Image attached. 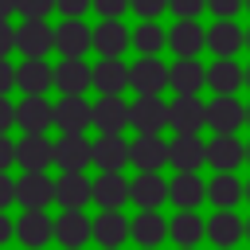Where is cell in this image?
I'll list each match as a JSON object with an SVG mask.
<instances>
[{"instance_id": "cell-1", "label": "cell", "mask_w": 250, "mask_h": 250, "mask_svg": "<svg viewBox=\"0 0 250 250\" xmlns=\"http://www.w3.org/2000/svg\"><path fill=\"white\" fill-rule=\"evenodd\" d=\"M168 125L176 133H199L207 125V105L195 94H176V102L168 105Z\"/></svg>"}, {"instance_id": "cell-2", "label": "cell", "mask_w": 250, "mask_h": 250, "mask_svg": "<svg viewBox=\"0 0 250 250\" xmlns=\"http://www.w3.org/2000/svg\"><path fill=\"white\" fill-rule=\"evenodd\" d=\"M16 125L23 133H47L55 125V105L43 98V94H27L20 105H16Z\"/></svg>"}, {"instance_id": "cell-3", "label": "cell", "mask_w": 250, "mask_h": 250, "mask_svg": "<svg viewBox=\"0 0 250 250\" xmlns=\"http://www.w3.org/2000/svg\"><path fill=\"white\" fill-rule=\"evenodd\" d=\"M55 164L62 172H82L86 164H94V145L82 133H62L55 145Z\"/></svg>"}, {"instance_id": "cell-4", "label": "cell", "mask_w": 250, "mask_h": 250, "mask_svg": "<svg viewBox=\"0 0 250 250\" xmlns=\"http://www.w3.org/2000/svg\"><path fill=\"white\" fill-rule=\"evenodd\" d=\"M16 199L27 211H43L51 199H59V184H51L47 172H23V180L16 184Z\"/></svg>"}, {"instance_id": "cell-5", "label": "cell", "mask_w": 250, "mask_h": 250, "mask_svg": "<svg viewBox=\"0 0 250 250\" xmlns=\"http://www.w3.org/2000/svg\"><path fill=\"white\" fill-rule=\"evenodd\" d=\"M129 86H133L137 94H160L164 86H172V78H168L164 62H156L152 55H141V59L129 66Z\"/></svg>"}, {"instance_id": "cell-6", "label": "cell", "mask_w": 250, "mask_h": 250, "mask_svg": "<svg viewBox=\"0 0 250 250\" xmlns=\"http://www.w3.org/2000/svg\"><path fill=\"white\" fill-rule=\"evenodd\" d=\"M16 160L23 164V172H47V164H55V145L43 133H27L16 145Z\"/></svg>"}, {"instance_id": "cell-7", "label": "cell", "mask_w": 250, "mask_h": 250, "mask_svg": "<svg viewBox=\"0 0 250 250\" xmlns=\"http://www.w3.org/2000/svg\"><path fill=\"white\" fill-rule=\"evenodd\" d=\"M207 160V145L195 133H176V141L168 145V164H176V172H195Z\"/></svg>"}, {"instance_id": "cell-8", "label": "cell", "mask_w": 250, "mask_h": 250, "mask_svg": "<svg viewBox=\"0 0 250 250\" xmlns=\"http://www.w3.org/2000/svg\"><path fill=\"white\" fill-rule=\"evenodd\" d=\"M16 47H20L27 59H43V55L55 47V31H51L43 20H23V27H16Z\"/></svg>"}, {"instance_id": "cell-9", "label": "cell", "mask_w": 250, "mask_h": 250, "mask_svg": "<svg viewBox=\"0 0 250 250\" xmlns=\"http://www.w3.org/2000/svg\"><path fill=\"white\" fill-rule=\"evenodd\" d=\"M90 121H94V109L86 105V98L82 94H62V102L55 105V125L62 133H82Z\"/></svg>"}, {"instance_id": "cell-10", "label": "cell", "mask_w": 250, "mask_h": 250, "mask_svg": "<svg viewBox=\"0 0 250 250\" xmlns=\"http://www.w3.org/2000/svg\"><path fill=\"white\" fill-rule=\"evenodd\" d=\"M246 121V109L234 102V94H215V102H207V125L215 133H234Z\"/></svg>"}, {"instance_id": "cell-11", "label": "cell", "mask_w": 250, "mask_h": 250, "mask_svg": "<svg viewBox=\"0 0 250 250\" xmlns=\"http://www.w3.org/2000/svg\"><path fill=\"white\" fill-rule=\"evenodd\" d=\"M129 148H133V145H125L121 133H102V137L94 141V164H98L102 172H121L125 160H133Z\"/></svg>"}, {"instance_id": "cell-12", "label": "cell", "mask_w": 250, "mask_h": 250, "mask_svg": "<svg viewBox=\"0 0 250 250\" xmlns=\"http://www.w3.org/2000/svg\"><path fill=\"white\" fill-rule=\"evenodd\" d=\"M125 121H133V105H125L117 94H102L94 105V125L102 133H121Z\"/></svg>"}, {"instance_id": "cell-13", "label": "cell", "mask_w": 250, "mask_h": 250, "mask_svg": "<svg viewBox=\"0 0 250 250\" xmlns=\"http://www.w3.org/2000/svg\"><path fill=\"white\" fill-rule=\"evenodd\" d=\"M207 160L215 164V172H234L246 160V145H238L234 133H215V141L207 145Z\"/></svg>"}, {"instance_id": "cell-14", "label": "cell", "mask_w": 250, "mask_h": 250, "mask_svg": "<svg viewBox=\"0 0 250 250\" xmlns=\"http://www.w3.org/2000/svg\"><path fill=\"white\" fill-rule=\"evenodd\" d=\"M55 47L62 51V59H82L86 47H94V31L78 20H66L62 27H55Z\"/></svg>"}, {"instance_id": "cell-15", "label": "cell", "mask_w": 250, "mask_h": 250, "mask_svg": "<svg viewBox=\"0 0 250 250\" xmlns=\"http://www.w3.org/2000/svg\"><path fill=\"white\" fill-rule=\"evenodd\" d=\"M129 164H137L141 172H160V164L168 160V145L156 137V133H141L137 141H133V148H129Z\"/></svg>"}, {"instance_id": "cell-16", "label": "cell", "mask_w": 250, "mask_h": 250, "mask_svg": "<svg viewBox=\"0 0 250 250\" xmlns=\"http://www.w3.org/2000/svg\"><path fill=\"white\" fill-rule=\"evenodd\" d=\"M129 125H137L141 133H156L160 125H168V105L160 102V94H141L133 102V121Z\"/></svg>"}, {"instance_id": "cell-17", "label": "cell", "mask_w": 250, "mask_h": 250, "mask_svg": "<svg viewBox=\"0 0 250 250\" xmlns=\"http://www.w3.org/2000/svg\"><path fill=\"white\" fill-rule=\"evenodd\" d=\"M125 199H133V184H125V176L102 172V176L94 180V203H102L105 211H117Z\"/></svg>"}, {"instance_id": "cell-18", "label": "cell", "mask_w": 250, "mask_h": 250, "mask_svg": "<svg viewBox=\"0 0 250 250\" xmlns=\"http://www.w3.org/2000/svg\"><path fill=\"white\" fill-rule=\"evenodd\" d=\"M168 188H172V191H168V199H172L180 211H191L195 203H203V199H207V184H203L195 172H180Z\"/></svg>"}, {"instance_id": "cell-19", "label": "cell", "mask_w": 250, "mask_h": 250, "mask_svg": "<svg viewBox=\"0 0 250 250\" xmlns=\"http://www.w3.org/2000/svg\"><path fill=\"white\" fill-rule=\"evenodd\" d=\"M51 234H55V223H51L43 211H23V219L16 223V238H20L27 250H39Z\"/></svg>"}, {"instance_id": "cell-20", "label": "cell", "mask_w": 250, "mask_h": 250, "mask_svg": "<svg viewBox=\"0 0 250 250\" xmlns=\"http://www.w3.org/2000/svg\"><path fill=\"white\" fill-rule=\"evenodd\" d=\"M168 43H172V51H176L180 59H195V51L207 43V31H203L195 20H180V23L168 31Z\"/></svg>"}, {"instance_id": "cell-21", "label": "cell", "mask_w": 250, "mask_h": 250, "mask_svg": "<svg viewBox=\"0 0 250 250\" xmlns=\"http://www.w3.org/2000/svg\"><path fill=\"white\" fill-rule=\"evenodd\" d=\"M168 184L156 176V172H141L137 180H133V203L141 207V211H152V207H160L164 199H168Z\"/></svg>"}, {"instance_id": "cell-22", "label": "cell", "mask_w": 250, "mask_h": 250, "mask_svg": "<svg viewBox=\"0 0 250 250\" xmlns=\"http://www.w3.org/2000/svg\"><path fill=\"white\" fill-rule=\"evenodd\" d=\"M207 234H211V242H215L219 250H230V246L246 234V223H242L234 211H215V219L207 223Z\"/></svg>"}, {"instance_id": "cell-23", "label": "cell", "mask_w": 250, "mask_h": 250, "mask_svg": "<svg viewBox=\"0 0 250 250\" xmlns=\"http://www.w3.org/2000/svg\"><path fill=\"white\" fill-rule=\"evenodd\" d=\"M90 82H94V70H90L82 59H66V62L55 66V86H59L62 94H82Z\"/></svg>"}, {"instance_id": "cell-24", "label": "cell", "mask_w": 250, "mask_h": 250, "mask_svg": "<svg viewBox=\"0 0 250 250\" xmlns=\"http://www.w3.org/2000/svg\"><path fill=\"white\" fill-rule=\"evenodd\" d=\"M94 199V184L82 176V172H62V180H59V203L66 207V211H78L82 203H90Z\"/></svg>"}, {"instance_id": "cell-25", "label": "cell", "mask_w": 250, "mask_h": 250, "mask_svg": "<svg viewBox=\"0 0 250 250\" xmlns=\"http://www.w3.org/2000/svg\"><path fill=\"white\" fill-rule=\"evenodd\" d=\"M55 234H59V242H62L66 250H78V246L94 234V223H90L82 211H66V215L55 223Z\"/></svg>"}, {"instance_id": "cell-26", "label": "cell", "mask_w": 250, "mask_h": 250, "mask_svg": "<svg viewBox=\"0 0 250 250\" xmlns=\"http://www.w3.org/2000/svg\"><path fill=\"white\" fill-rule=\"evenodd\" d=\"M51 82H55V70H51L43 59H27V62H20V70H16V86H20L23 94H43Z\"/></svg>"}, {"instance_id": "cell-27", "label": "cell", "mask_w": 250, "mask_h": 250, "mask_svg": "<svg viewBox=\"0 0 250 250\" xmlns=\"http://www.w3.org/2000/svg\"><path fill=\"white\" fill-rule=\"evenodd\" d=\"M125 47H129V31H125L117 20H105L102 27H94V51H98V55L117 59Z\"/></svg>"}, {"instance_id": "cell-28", "label": "cell", "mask_w": 250, "mask_h": 250, "mask_svg": "<svg viewBox=\"0 0 250 250\" xmlns=\"http://www.w3.org/2000/svg\"><path fill=\"white\" fill-rule=\"evenodd\" d=\"M242 43H246V31H238L230 20H219V23L207 31V47H211L219 59H230V55H234Z\"/></svg>"}, {"instance_id": "cell-29", "label": "cell", "mask_w": 250, "mask_h": 250, "mask_svg": "<svg viewBox=\"0 0 250 250\" xmlns=\"http://www.w3.org/2000/svg\"><path fill=\"white\" fill-rule=\"evenodd\" d=\"M168 78H172V90L176 94H199V86L207 82V70L195 59H180V62H172Z\"/></svg>"}, {"instance_id": "cell-30", "label": "cell", "mask_w": 250, "mask_h": 250, "mask_svg": "<svg viewBox=\"0 0 250 250\" xmlns=\"http://www.w3.org/2000/svg\"><path fill=\"white\" fill-rule=\"evenodd\" d=\"M207 82H211L215 94H234L246 82V70H238V62H230V59H215L211 70H207Z\"/></svg>"}, {"instance_id": "cell-31", "label": "cell", "mask_w": 250, "mask_h": 250, "mask_svg": "<svg viewBox=\"0 0 250 250\" xmlns=\"http://www.w3.org/2000/svg\"><path fill=\"white\" fill-rule=\"evenodd\" d=\"M125 234H133V227L125 223V215L105 211V215H98V219H94V238H98L102 246H121V242H125Z\"/></svg>"}, {"instance_id": "cell-32", "label": "cell", "mask_w": 250, "mask_h": 250, "mask_svg": "<svg viewBox=\"0 0 250 250\" xmlns=\"http://www.w3.org/2000/svg\"><path fill=\"white\" fill-rule=\"evenodd\" d=\"M125 82H129L125 62L105 59V62H98V66H94V86H98L102 94H121V90H125Z\"/></svg>"}, {"instance_id": "cell-33", "label": "cell", "mask_w": 250, "mask_h": 250, "mask_svg": "<svg viewBox=\"0 0 250 250\" xmlns=\"http://www.w3.org/2000/svg\"><path fill=\"white\" fill-rule=\"evenodd\" d=\"M207 195L215 199V207H219V211H230V207H234L246 191H242V184H238L230 172H219V176L207 184Z\"/></svg>"}, {"instance_id": "cell-34", "label": "cell", "mask_w": 250, "mask_h": 250, "mask_svg": "<svg viewBox=\"0 0 250 250\" xmlns=\"http://www.w3.org/2000/svg\"><path fill=\"white\" fill-rule=\"evenodd\" d=\"M164 234H168V227H164V219H160L156 211H141V215L133 219V238H137L141 246H160Z\"/></svg>"}, {"instance_id": "cell-35", "label": "cell", "mask_w": 250, "mask_h": 250, "mask_svg": "<svg viewBox=\"0 0 250 250\" xmlns=\"http://www.w3.org/2000/svg\"><path fill=\"white\" fill-rule=\"evenodd\" d=\"M168 234L180 242V246H195L203 234H207V227H203V219H195L191 211H180L176 219H172V227H168Z\"/></svg>"}, {"instance_id": "cell-36", "label": "cell", "mask_w": 250, "mask_h": 250, "mask_svg": "<svg viewBox=\"0 0 250 250\" xmlns=\"http://www.w3.org/2000/svg\"><path fill=\"white\" fill-rule=\"evenodd\" d=\"M133 43L141 47V55H152V51H160V47H164V31H160L156 23H141V27H137V35H133Z\"/></svg>"}, {"instance_id": "cell-37", "label": "cell", "mask_w": 250, "mask_h": 250, "mask_svg": "<svg viewBox=\"0 0 250 250\" xmlns=\"http://www.w3.org/2000/svg\"><path fill=\"white\" fill-rule=\"evenodd\" d=\"M51 8H59V0H20V12H23V20H43Z\"/></svg>"}, {"instance_id": "cell-38", "label": "cell", "mask_w": 250, "mask_h": 250, "mask_svg": "<svg viewBox=\"0 0 250 250\" xmlns=\"http://www.w3.org/2000/svg\"><path fill=\"white\" fill-rule=\"evenodd\" d=\"M168 8H172L180 20H195V16L207 8V0H168Z\"/></svg>"}, {"instance_id": "cell-39", "label": "cell", "mask_w": 250, "mask_h": 250, "mask_svg": "<svg viewBox=\"0 0 250 250\" xmlns=\"http://www.w3.org/2000/svg\"><path fill=\"white\" fill-rule=\"evenodd\" d=\"M125 8H133V0H94V12H102L105 20H117Z\"/></svg>"}, {"instance_id": "cell-40", "label": "cell", "mask_w": 250, "mask_h": 250, "mask_svg": "<svg viewBox=\"0 0 250 250\" xmlns=\"http://www.w3.org/2000/svg\"><path fill=\"white\" fill-rule=\"evenodd\" d=\"M164 8H168V0H133V12H137V16H145V20L160 16Z\"/></svg>"}, {"instance_id": "cell-41", "label": "cell", "mask_w": 250, "mask_h": 250, "mask_svg": "<svg viewBox=\"0 0 250 250\" xmlns=\"http://www.w3.org/2000/svg\"><path fill=\"white\" fill-rule=\"evenodd\" d=\"M207 8H211L215 16H223V20H230V16L242 8V0H207Z\"/></svg>"}, {"instance_id": "cell-42", "label": "cell", "mask_w": 250, "mask_h": 250, "mask_svg": "<svg viewBox=\"0 0 250 250\" xmlns=\"http://www.w3.org/2000/svg\"><path fill=\"white\" fill-rule=\"evenodd\" d=\"M90 4H94V0H59V12H62V16H70V20H78Z\"/></svg>"}, {"instance_id": "cell-43", "label": "cell", "mask_w": 250, "mask_h": 250, "mask_svg": "<svg viewBox=\"0 0 250 250\" xmlns=\"http://www.w3.org/2000/svg\"><path fill=\"white\" fill-rule=\"evenodd\" d=\"M16 47V27H8V20H0V59Z\"/></svg>"}, {"instance_id": "cell-44", "label": "cell", "mask_w": 250, "mask_h": 250, "mask_svg": "<svg viewBox=\"0 0 250 250\" xmlns=\"http://www.w3.org/2000/svg\"><path fill=\"white\" fill-rule=\"evenodd\" d=\"M8 125H16V105H12V102L0 94V133H4Z\"/></svg>"}, {"instance_id": "cell-45", "label": "cell", "mask_w": 250, "mask_h": 250, "mask_svg": "<svg viewBox=\"0 0 250 250\" xmlns=\"http://www.w3.org/2000/svg\"><path fill=\"white\" fill-rule=\"evenodd\" d=\"M12 160H16V145H12V141H8L4 133H0V172H4V168H8Z\"/></svg>"}, {"instance_id": "cell-46", "label": "cell", "mask_w": 250, "mask_h": 250, "mask_svg": "<svg viewBox=\"0 0 250 250\" xmlns=\"http://www.w3.org/2000/svg\"><path fill=\"white\" fill-rule=\"evenodd\" d=\"M12 199H16V184H12V180H8L4 172H0V211H4V207H8Z\"/></svg>"}, {"instance_id": "cell-47", "label": "cell", "mask_w": 250, "mask_h": 250, "mask_svg": "<svg viewBox=\"0 0 250 250\" xmlns=\"http://www.w3.org/2000/svg\"><path fill=\"white\" fill-rule=\"evenodd\" d=\"M12 86H16V70H12V66L0 59V94H8Z\"/></svg>"}, {"instance_id": "cell-48", "label": "cell", "mask_w": 250, "mask_h": 250, "mask_svg": "<svg viewBox=\"0 0 250 250\" xmlns=\"http://www.w3.org/2000/svg\"><path fill=\"white\" fill-rule=\"evenodd\" d=\"M12 234H16V227H12V219H4V211H0V246H4Z\"/></svg>"}, {"instance_id": "cell-49", "label": "cell", "mask_w": 250, "mask_h": 250, "mask_svg": "<svg viewBox=\"0 0 250 250\" xmlns=\"http://www.w3.org/2000/svg\"><path fill=\"white\" fill-rule=\"evenodd\" d=\"M12 12H20V0H0V20H8Z\"/></svg>"}, {"instance_id": "cell-50", "label": "cell", "mask_w": 250, "mask_h": 250, "mask_svg": "<svg viewBox=\"0 0 250 250\" xmlns=\"http://www.w3.org/2000/svg\"><path fill=\"white\" fill-rule=\"evenodd\" d=\"M246 125H250V105H246Z\"/></svg>"}, {"instance_id": "cell-51", "label": "cell", "mask_w": 250, "mask_h": 250, "mask_svg": "<svg viewBox=\"0 0 250 250\" xmlns=\"http://www.w3.org/2000/svg\"><path fill=\"white\" fill-rule=\"evenodd\" d=\"M246 238H250V223H246Z\"/></svg>"}, {"instance_id": "cell-52", "label": "cell", "mask_w": 250, "mask_h": 250, "mask_svg": "<svg viewBox=\"0 0 250 250\" xmlns=\"http://www.w3.org/2000/svg\"><path fill=\"white\" fill-rule=\"evenodd\" d=\"M246 199H250V184H246Z\"/></svg>"}, {"instance_id": "cell-53", "label": "cell", "mask_w": 250, "mask_h": 250, "mask_svg": "<svg viewBox=\"0 0 250 250\" xmlns=\"http://www.w3.org/2000/svg\"><path fill=\"white\" fill-rule=\"evenodd\" d=\"M246 86H250V70H246Z\"/></svg>"}, {"instance_id": "cell-54", "label": "cell", "mask_w": 250, "mask_h": 250, "mask_svg": "<svg viewBox=\"0 0 250 250\" xmlns=\"http://www.w3.org/2000/svg\"><path fill=\"white\" fill-rule=\"evenodd\" d=\"M246 160H250V145H246Z\"/></svg>"}, {"instance_id": "cell-55", "label": "cell", "mask_w": 250, "mask_h": 250, "mask_svg": "<svg viewBox=\"0 0 250 250\" xmlns=\"http://www.w3.org/2000/svg\"><path fill=\"white\" fill-rule=\"evenodd\" d=\"M246 43H250V31H246Z\"/></svg>"}, {"instance_id": "cell-56", "label": "cell", "mask_w": 250, "mask_h": 250, "mask_svg": "<svg viewBox=\"0 0 250 250\" xmlns=\"http://www.w3.org/2000/svg\"><path fill=\"white\" fill-rule=\"evenodd\" d=\"M145 250H156V246H145Z\"/></svg>"}, {"instance_id": "cell-57", "label": "cell", "mask_w": 250, "mask_h": 250, "mask_svg": "<svg viewBox=\"0 0 250 250\" xmlns=\"http://www.w3.org/2000/svg\"><path fill=\"white\" fill-rule=\"evenodd\" d=\"M180 250H191V246H180Z\"/></svg>"}, {"instance_id": "cell-58", "label": "cell", "mask_w": 250, "mask_h": 250, "mask_svg": "<svg viewBox=\"0 0 250 250\" xmlns=\"http://www.w3.org/2000/svg\"><path fill=\"white\" fill-rule=\"evenodd\" d=\"M246 8H250V0H246Z\"/></svg>"}, {"instance_id": "cell-59", "label": "cell", "mask_w": 250, "mask_h": 250, "mask_svg": "<svg viewBox=\"0 0 250 250\" xmlns=\"http://www.w3.org/2000/svg\"><path fill=\"white\" fill-rule=\"evenodd\" d=\"M105 250H113V246H105Z\"/></svg>"}]
</instances>
